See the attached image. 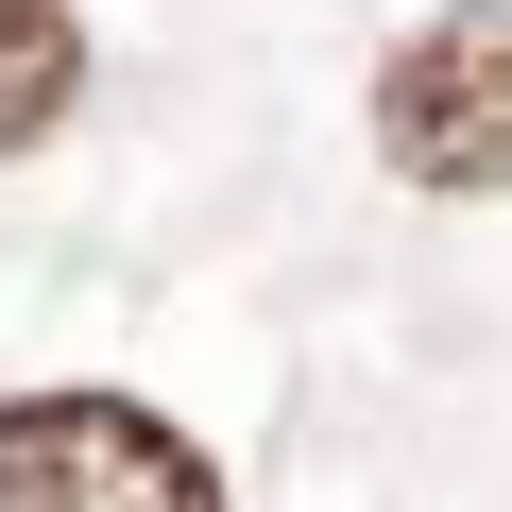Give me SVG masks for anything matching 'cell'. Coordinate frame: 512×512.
<instances>
[{
	"label": "cell",
	"instance_id": "6da1fadb",
	"mask_svg": "<svg viewBox=\"0 0 512 512\" xmlns=\"http://www.w3.org/2000/svg\"><path fill=\"white\" fill-rule=\"evenodd\" d=\"M0 512H239V495L154 393L52 376V393H0Z\"/></svg>",
	"mask_w": 512,
	"mask_h": 512
},
{
	"label": "cell",
	"instance_id": "7a4b0ae2",
	"mask_svg": "<svg viewBox=\"0 0 512 512\" xmlns=\"http://www.w3.org/2000/svg\"><path fill=\"white\" fill-rule=\"evenodd\" d=\"M376 154L427 205H495L512 188V18L495 0H444L427 35L376 52Z\"/></svg>",
	"mask_w": 512,
	"mask_h": 512
},
{
	"label": "cell",
	"instance_id": "3957f363",
	"mask_svg": "<svg viewBox=\"0 0 512 512\" xmlns=\"http://www.w3.org/2000/svg\"><path fill=\"white\" fill-rule=\"evenodd\" d=\"M69 103H86V18L69 0H0V154L69 137Z\"/></svg>",
	"mask_w": 512,
	"mask_h": 512
}]
</instances>
